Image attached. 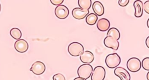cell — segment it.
<instances>
[{"instance_id":"cell-1","label":"cell","mask_w":149,"mask_h":80,"mask_svg":"<svg viewBox=\"0 0 149 80\" xmlns=\"http://www.w3.org/2000/svg\"><path fill=\"white\" fill-rule=\"evenodd\" d=\"M121 61L120 56L116 53L108 54L105 58V64L108 68H114L118 67Z\"/></svg>"},{"instance_id":"cell-2","label":"cell","mask_w":149,"mask_h":80,"mask_svg":"<svg viewBox=\"0 0 149 80\" xmlns=\"http://www.w3.org/2000/svg\"><path fill=\"white\" fill-rule=\"evenodd\" d=\"M68 50L71 56L76 57L80 56L84 52V47L81 43L74 42L69 45Z\"/></svg>"},{"instance_id":"cell-3","label":"cell","mask_w":149,"mask_h":80,"mask_svg":"<svg viewBox=\"0 0 149 80\" xmlns=\"http://www.w3.org/2000/svg\"><path fill=\"white\" fill-rule=\"evenodd\" d=\"M93 71V67L89 64L81 65L77 70V74L79 77L88 79L90 78Z\"/></svg>"},{"instance_id":"cell-4","label":"cell","mask_w":149,"mask_h":80,"mask_svg":"<svg viewBox=\"0 0 149 80\" xmlns=\"http://www.w3.org/2000/svg\"><path fill=\"white\" fill-rule=\"evenodd\" d=\"M127 69L133 72L139 71L141 67V62L137 57H132L129 59L127 61Z\"/></svg>"},{"instance_id":"cell-5","label":"cell","mask_w":149,"mask_h":80,"mask_svg":"<svg viewBox=\"0 0 149 80\" xmlns=\"http://www.w3.org/2000/svg\"><path fill=\"white\" fill-rule=\"evenodd\" d=\"M105 70L102 66H97L91 75V80H104L105 77Z\"/></svg>"},{"instance_id":"cell-6","label":"cell","mask_w":149,"mask_h":80,"mask_svg":"<svg viewBox=\"0 0 149 80\" xmlns=\"http://www.w3.org/2000/svg\"><path fill=\"white\" fill-rule=\"evenodd\" d=\"M68 8L63 5L57 6L55 9V16L59 19H65L69 15Z\"/></svg>"},{"instance_id":"cell-7","label":"cell","mask_w":149,"mask_h":80,"mask_svg":"<svg viewBox=\"0 0 149 80\" xmlns=\"http://www.w3.org/2000/svg\"><path fill=\"white\" fill-rule=\"evenodd\" d=\"M30 70L36 75H41L44 72L45 66L42 62L37 61L32 64Z\"/></svg>"},{"instance_id":"cell-8","label":"cell","mask_w":149,"mask_h":80,"mask_svg":"<svg viewBox=\"0 0 149 80\" xmlns=\"http://www.w3.org/2000/svg\"><path fill=\"white\" fill-rule=\"evenodd\" d=\"M104 43L106 47L113 50H117L119 46V43L118 40L115 39L111 36H107L104 38Z\"/></svg>"},{"instance_id":"cell-9","label":"cell","mask_w":149,"mask_h":80,"mask_svg":"<svg viewBox=\"0 0 149 80\" xmlns=\"http://www.w3.org/2000/svg\"><path fill=\"white\" fill-rule=\"evenodd\" d=\"M114 74L118 76L120 80H130L129 72L122 67H118L114 70Z\"/></svg>"},{"instance_id":"cell-10","label":"cell","mask_w":149,"mask_h":80,"mask_svg":"<svg viewBox=\"0 0 149 80\" xmlns=\"http://www.w3.org/2000/svg\"><path fill=\"white\" fill-rule=\"evenodd\" d=\"M72 14L73 17L76 19L81 20L89 14V10L82 9L80 8H75L72 11Z\"/></svg>"},{"instance_id":"cell-11","label":"cell","mask_w":149,"mask_h":80,"mask_svg":"<svg viewBox=\"0 0 149 80\" xmlns=\"http://www.w3.org/2000/svg\"><path fill=\"white\" fill-rule=\"evenodd\" d=\"M29 48V44L27 42L23 39L17 40L15 43V49L19 53L26 52Z\"/></svg>"},{"instance_id":"cell-12","label":"cell","mask_w":149,"mask_h":80,"mask_svg":"<svg viewBox=\"0 0 149 80\" xmlns=\"http://www.w3.org/2000/svg\"><path fill=\"white\" fill-rule=\"evenodd\" d=\"M94 59V54L92 52L88 50L84 51L80 56V60L84 64H90L93 61Z\"/></svg>"},{"instance_id":"cell-13","label":"cell","mask_w":149,"mask_h":80,"mask_svg":"<svg viewBox=\"0 0 149 80\" xmlns=\"http://www.w3.org/2000/svg\"><path fill=\"white\" fill-rule=\"evenodd\" d=\"M97 27L100 31H105L109 30L110 27V22L108 19L105 18L100 19L97 21Z\"/></svg>"},{"instance_id":"cell-14","label":"cell","mask_w":149,"mask_h":80,"mask_svg":"<svg viewBox=\"0 0 149 80\" xmlns=\"http://www.w3.org/2000/svg\"><path fill=\"white\" fill-rule=\"evenodd\" d=\"M134 8V16L140 17L143 13V3L141 1H135L133 3Z\"/></svg>"},{"instance_id":"cell-15","label":"cell","mask_w":149,"mask_h":80,"mask_svg":"<svg viewBox=\"0 0 149 80\" xmlns=\"http://www.w3.org/2000/svg\"><path fill=\"white\" fill-rule=\"evenodd\" d=\"M93 10L97 16H101L104 13V8L100 1H95L93 4Z\"/></svg>"},{"instance_id":"cell-16","label":"cell","mask_w":149,"mask_h":80,"mask_svg":"<svg viewBox=\"0 0 149 80\" xmlns=\"http://www.w3.org/2000/svg\"><path fill=\"white\" fill-rule=\"evenodd\" d=\"M107 36H111L115 39L118 40L120 37V34L119 31L116 28L112 27L108 30Z\"/></svg>"},{"instance_id":"cell-17","label":"cell","mask_w":149,"mask_h":80,"mask_svg":"<svg viewBox=\"0 0 149 80\" xmlns=\"http://www.w3.org/2000/svg\"><path fill=\"white\" fill-rule=\"evenodd\" d=\"M98 20V16L95 13H90L88 14L86 18V21L87 24L93 26L94 25Z\"/></svg>"},{"instance_id":"cell-18","label":"cell","mask_w":149,"mask_h":80,"mask_svg":"<svg viewBox=\"0 0 149 80\" xmlns=\"http://www.w3.org/2000/svg\"><path fill=\"white\" fill-rule=\"evenodd\" d=\"M10 36L16 40H19L22 37V32L17 28H13L10 31Z\"/></svg>"},{"instance_id":"cell-19","label":"cell","mask_w":149,"mask_h":80,"mask_svg":"<svg viewBox=\"0 0 149 80\" xmlns=\"http://www.w3.org/2000/svg\"><path fill=\"white\" fill-rule=\"evenodd\" d=\"M78 5L80 8L84 10H88L91 5V0H79Z\"/></svg>"},{"instance_id":"cell-20","label":"cell","mask_w":149,"mask_h":80,"mask_svg":"<svg viewBox=\"0 0 149 80\" xmlns=\"http://www.w3.org/2000/svg\"><path fill=\"white\" fill-rule=\"evenodd\" d=\"M141 66L147 71H149V57H145L141 61Z\"/></svg>"},{"instance_id":"cell-21","label":"cell","mask_w":149,"mask_h":80,"mask_svg":"<svg viewBox=\"0 0 149 80\" xmlns=\"http://www.w3.org/2000/svg\"><path fill=\"white\" fill-rule=\"evenodd\" d=\"M52 79H53V80H65V78L64 75L60 73L55 74L53 76Z\"/></svg>"},{"instance_id":"cell-22","label":"cell","mask_w":149,"mask_h":80,"mask_svg":"<svg viewBox=\"0 0 149 80\" xmlns=\"http://www.w3.org/2000/svg\"><path fill=\"white\" fill-rule=\"evenodd\" d=\"M143 10L148 14H149V1H146L143 3Z\"/></svg>"},{"instance_id":"cell-23","label":"cell","mask_w":149,"mask_h":80,"mask_svg":"<svg viewBox=\"0 0 149 80\" xmlns=\"http://www.w3.org/2000/svg\"><path fill=\"white\" fill-rule=\"evenodd\" d=\"M129 2V0H119L118 1L119 5L122 7L126 6Z\"/></svg>"},{"instance_id":"cell-24","label":"cell","mask_w":149,"mask_h":80,"mask_svg":"<svg viewBox=\"0 0 149 80\" xmlns=\"http://www.w3.org/2000/svg\"><path fill=\"white\" fill-rule=\"evenodd\" d=\"M50 2L54 5L59 6L61 5L62 3H63V0H51Z\"/></svg>"},{"instance_id":"cell-25","label":"cell","mask_w":149,"mask_h":80,"mask_svg":"<svg viewBox=\"0 0 149 80\" xmlns=\"http://www.w3.org/2000/svg\"><path fill=\"white\" fill-rule=\"evenodd\" d=\"M146 45L148 48H149V36L146 38Z\"/></svg>"},{"instance_id":"cell-26","label":"cell","mask_w":149,"mask_h":80,"mask_svg":"<svg viewBox=\"0 0 149 80\" xmlns=\"http://www.w3.org/2000/svg\"><path fill=\"white\" fill-rule=\"evenodd\" d=\"M73 80H86V79L81 78V77H77L76 78H74Z\"/></svg>"},{"instance_id":"cell-27","label":"cell","mask_w":149,"mask_h":80,"mask_svg":"<svg viewBox=\"0 0 149 80\" xmlns=\"http://www.w3.org/2000/svg\"><path fill=\"white\" fill-rule=\"evenodd\" d=\"M147 80H149V71L147 74Z\"/></svg>"},{"instance_id":"cell-28","label":"cell","mask_w":149,"mask_h":80,"mask_svg":"<svg viewBox=\"0 0 149 80\" xmlns=\"http://www.w3.org/2000/svg\"><path fill=\"white\" fill-rule=\"evenodd\" d=\"M147 26L148 28H149V18H148V19L147 20Z\"/></svg>"},{"instance_id":"cell-29","label":"cell","mask_w":149,"mask_h":80,"mask_svg":"<svg viewBox=\"0 0 149 80\" xmlns=\"http://www.w3.org/2000/svg\"><path fill=\"white\" fill-rule=\"evenodd\" d=\"M1 4H0V12H1Z\"/></svg>"}]
</instances>
